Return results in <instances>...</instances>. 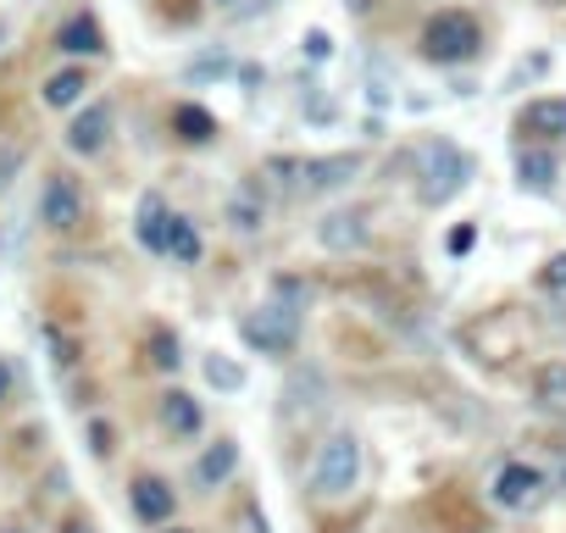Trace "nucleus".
<instances>
[{
	"mask_svg": "<svg viewBox=\"0 0 566 533\" xmlns=\"http://www.w3.org/2000/svg\"><path fill=\"white\" fill-rule=\"evenodd\" d=\"M467 178H472V161L461 156L455 139H428V145L417 150V195H422V206L455 200V195L467 189Z\"/></svg>",
	"mask_w": 566,
	"mask_h": 533,
	"instance_id": "obj_1",
	"label": "nucleus"
},
{
	"mask_svg": "<svg viewBox=\"0 0 566 533\" xmlns=\"http://www.w3.org/2000/svg\"><path fill=\"white\" fill-rule=\"evenodd\" d=\"M478 51H483V29H478V18H467V12H439V18L422 29V56L439 62V67H461V62H472Z\"/></svg>",
	"mask_w": 566,
	"mask_h": 533,
	"instance_id": "obj_2",
	"label": "nucleus"
},
{
	"mask_svg": "<svg viewBox=\"0 0 566 533\" xmlns=\"http://www.w3.org/2000/svg\"><path fill=\"white\" fill-rule=\"evenodd\" d=\"M356 483H361V439L356 433H328L323 450H317V467H312V489L323 500H345Z\"/></svg>",
	"mask_w": 566,
	"mask_h": 533,
	"instance_id": "obj_3",
	"label": "nucleus"
},
{
	"mask_svg": "<svg viewBox=\"0 0 566 533\" xmlns=\"http://www.w3.org/2000/svg\"><path fill=\"white\" fill-rule=\"evenodd\" d=\"M239 334H244V345L261 351V356H290L295 339H301V312H295L290 301H266L261 312H250V317L239 323Z\"/></svg>",
	"mask_w": 566,
	"mask_h": 533,
	"instance_id": "obj_4",
	"label": "nucleus"
},
{
	"mask_svg": "<svg viewBox=\"0 0 566 533\" xmlns=\"http://www.w3.org/2000/svg\"><path fill=\"white\" fill-rule=\"evenodd\" d=\"M40 222H45V228H56V233H67V228H78V222H84V189H78V178H73V173H51V178H45Z\"/></svg>",
	"mask_w": 566,
	"mask_h": 533,
	"instance_id": "obj_5",
	"label": "nucleus"
},
{
	"mask_svg": "<svg viewBox=\"0 0 566 533\" xmlns=\"http://www.w3.org/2000/svg\"><path fill=\"white\" fill-rule=\"evenodd\" d=\"M544 500V472L538 467H527V461H505L500 472H494V505H505V511H527V505H538Z\"/></svg>",
	"mask_w": 566,
	"mask_h": 533,
	"instance_id": "obj_6",
	"label": "nucleus"
},
{
	"mask_svg": "<svg viewBox=\"0 0 566 533\" xmlns=\"http://www.w3.org/2000/svg\"><path fill=\"white\" fill-rule=\"evenodd\" d=\"M295 173V184L306 189V195H323V189H339V184H350L356 173H361V156H312V161H283Z\"/></svg>",
	"mask_w": 566,
	"mask_h": 533,
	"instance_id": "obj_7",
	"label": "nucleus"
},
{
	"mask_svg": "<svg viewBox=\"0 0 566 533\" xmlns=\"http://www.w3.org/2000/svg\"><path fill=\"white\" fill-rule=\"evenodd\" d=\"M106 139H112V106H84L78 117H73V128H67V150L73 156H101L106 150Z\"/></svg>",
	"mask_w": 566,
	"mask_h": 533,
	"instance_id": "obj_8",
	"label": "nucleus"
},
{
	"mask_svg": "<svg viewBox=\"0 0 566 533\" xmlns=\"http://www.w3.org/2000/svg\"><path fill=\"white\" fill-rule=\"evenodd\" d=\"M128 500H134V516H139V522H167V516L178 511V494H172V483H167V478H156V472L134 478Z\"/></svg>",
	"mask_w": 566,
	"mask_h": 533,
	"instance_id": "obj_9",
	"label": "nucleus"
},
{
	"mask_svg": "<svg viewBox=\"0 0 566 533\" xmlns=\"http://www.w3.org/2000/svg\"><path fill=\"white\" fill-rule=\"evenodd\" d=\"M516 134H533V139H566V101H555V95H544V101H527L522 112H516Z\"/></svg>",
	"mask_w": 566,
	"mask_h": 533,
	"instance_id": "obj_10",
	"label": "nucleus"
},
{
	"mask_svg": "<svg viewBox=\"0 0 566 533\" xmlns=\"http://www.w3.org/2000/svg\"><path fill=\"white\" fill-rule=\"evenodd\" d=\"M317 239L328 244V250H361L367 244V211H328L323 222H317Z\"/></svg>",
	"mask_w": 566,
	"mask_h": 533,
	"instance_id": "obj_11",
	"label": "nucleus"
},
{
	"mask_svg": "<svg viewBox=\"0 0 566 533\" xmlns=\"http://www.w3.org/2000/svg\"><path fill=\"white\" fill-rule=\"evenodd\" d=\"M56 51H67V56H106V34H101V23L90 12H78V18H67L56 29Z\"/></svg>",
	"mask_w": 566,
	"mask_h": 533,
	"instance_id": "obj_12",
	"label": "nucleus"
},
{
	"mask_svg": "<svg viewBox=\"0 0 566 533\" xmlns=\"http://www.w3.org/2000/svg\"><path fill=\"white\" fill-rule=\"evenodd\" d=\"M555 173H560V167H555L549 150H538V145H522V150H516V184H522V189L549 195V189H555Z\"/></svg>",
	"mask_w": 566,
	"mask_h": 533,
	"instance_id": "obj_13",
	"label": "nucleus"
},
{
	"mask_svg": "<svg viewBox=\"0 0 566 533\" xmlns=\"http://www.w3.org/2000/svg\"><path fill=\"white\" fill-rule=\"evenodd\" d=\"M167 233H172L167 200H161V195H145V200H139V244L156 250V255H167Z\"/></svg>",
	"mask_w": 566,
	"mask_h": 533,
	"instance_id": "obj_14",
	"label": "nucleus"
},
{
	"mask_svg": "<svg viewBox=\"0 0 566 533\" xmlns=\"http://www.w3.org/2000/svg\"><path fill=\"white\" fill-rule=\"evenodd\" d=\"M233 467H239V445H233V439H217V445L195 461V483H200V489H222V483L233 478Z\"/></svg>",
	"mask_w": 566,
	"mask_h": 533,
	"instance_id": "obj_15",
	"label": "nucleus"
},
{
	"mask_svg": "<svg viewBox=\"0 0 566 533\" xmlns=\"http://www.w3.org/2000/svg\"><path fill=\"white\" fill-rule=\"evenodd\" d=\"M161 428L178 433V439H195V433H200V400L184 395V389L161 395Z\"/></svg>",
	"mask_w": 566,
	"mask_h": 533,
	"instance_id": "obj_16",
	"label": "nucleus"
},
{
	"mask_svg": "<svg viewBox=\"0 0 566 533\" xmlns=\"http://www.w3.org/2000/svg\"><path fill=\"white\" fill-rule=\"evenodd\" d=\"M172 134H178L184 145H211V139H217V117H211L206 106L184 101V106H172Z\"/></svg>",
	"mask_w": 566,
	"mask_h": 533,
	"instance_id": "obj_17",
	"label": "nucleus"
},
{
	"mask_svg": "<svg viewBox=\"0 0 566 533\" xmlns=\"http://www.w3.org/2000/svg\"><path fill=\"white\" fill-rule=\"evenodd\" d=\"M84 90H90V79H84V67H62V73H51L45 79V106H78L84 101Z\"/></svg>",
	"mask_w": 566,
	"mask_h": 533,
	"instance_id": "obj_18",
	"label": "nucleus"
},
{
	"mask_svg": "<svg viewBox=\"0 0 566 533\" xmlns=\"http://www.w3.org/2000/svg\"><path fill=\"white\" fill-rule=\"evenodd\" d=\"M533 395L544 411H566V362H544L533 378Z\"/></svg>",
	"mask_w": 566,
	"mask_h": 533,
	"instance_id": "obj_19",
	"label": "nucleus"
},
{
	"mask_svg": "<svg viewBox=\"0 0 566 533\" xmlns=\"http://www.w3.org/2000/svg\"><path fill=\"white\" fill-rule=\"evenodd\" d=\"M261 211H266V206H261V189H255V184H244V189L233 195V206H228V217H233L239 233H255V228H261Z\"/></svg>",
	"mask_w": 566,
	"mask_h": 533,
	"instance_id": "obj_20",
	"label": "nucleus"
},
{
	"mask_svg": "<svg viewBox=\"0 0 566 533\" xmlns=\"http://www.w3.org/2000/svg\"><path fill=\"white\" fill-rule=\"evenodd\" d=\"M167 255H172V261H184V266H195V261H200V233H195V222H189V217H172Z\"/></svg>",
	"mask_w": 566,
	"mask_h": 533,
	"instance_id": "obj_21",
	"label": "nucleus"
},
{
	"mask_svg": "<svg viewBox=\"0 0 566 533\" xmlns=\"http://www.w3.org/2000/svg\"><path fill=\"white\" fill-rule=\"evenodd\" d=\"M206 384L222 389V395H239V389H244V367L228 362V356H206Z\"/></svg>",
	"mask_w": 566,
	"mask_h": 533,
	"instance_id": "obj_22",
	"label": "nucleus"
},
{
	"mask_svg": "<svg viewBox=\"0 0 566 533\" xmlns=\"http://www.w3.org/2000/svg\"><path fill=\"white\" fill-rule=\"evenodd\" d=\"M150 362H156L161 373H172V367L184 362V356H178V339H172L167 328H156V334H150Z\"/></svg>",
	"mask_w": 566,
	"mask_h": 533,
	"instance_id": "obj_23",
	"label": "nucleus"
},
{
	"mask_svg": "<svg viewBox=\"0 0 566 533\" xmlns=\"http://www.w3.org/2000/svg\"><path fill=\"white\" fill-rule=\"evenodd\" d=\"M538 284H544V290H566V250L549 255V261L538 266Z\"/></svg>",
	"mask_w": 566,
	"mask_h": 533,
	"instance_id": "obj_24",
	"label": "nucleus"
},
{
	"mask_svg": "<svg viewBox=\"0 0 566 533\" xmlns=\"http://www.w3.org/2000/svg\"><path fill=\"white\" fill-rule=\"evenodd\" d=\"M306 56H312V62H328V56H334V40H328L323 29H312V34H306Z\"/></svg>",
	"mask_w": 566,
	"mask_h": 533,
	"instance_id": "obj_25",
	"label": "nucleus"
},
{
	"mask_svg": "<svg viewBox=\"0 0 566 533\" xmlns=\"http://www.w3.org/2000/svg\"><path fill=\"white\" fill-rule=\"evenodd\" d=\"M90 450L95 456H112V428L106 422H90Z\"/></svg>",
	"mask_w": 566,
	"mask_h": 533,
	"instance_id": "obj_26",
	"label": "nucleus"
},
{
	"mask_svg": "<svg viewBox=\"0 0 566 533\" xmlns=\"http://www.w3.org/2000/svg\"><path fill=\"white\" fill-rule=\"evenodd\" d=\"M472 244H478V228H455V233H450V250H455V255H467Z\"/></svg>",
	"mask_w": 566,
	"mask_h": 533,
	"instance_id": "obj_27",
	"label": "nucleus"
},
{
	"mask_svg": "<svg viewBox=\"0 0 566 533\" xmlns=\"http://www.w3.org/2000/svg\"><path fill=\"white\" fill-rule=\"evenodd\" d=\"M211 73H228V62H222V56H211V62H195V79H211Z\"/></svg>",
	"mask_w": 566,
	"mask_h": 533,
	"instance_id": "obj_28",
	"label": "nucleus"
},
{
	"mask_svg": "<svg viewBox=\"0 0 566 533\" xmlns=\"http://www.w3.org/2000/svg\"><path fill=\"white\" fill-rule=\"evenodd\" d=\"M7 395H12V367L0 362V400H7Z\"/></svg>",
	"mask_w": 566,
	"mask_h": 533,
	"instance_id": "obj_29",
	"label": "nucleus"
},
{
	"mask_svg": "<svg viewBox=\"0 0 566 533\" xmlns=\"http://www.w3.org/2000/svg\"><path fill=\"white\" fill-rule=\"evenodd\" d=\"M0 533H29V527H0Z\"/></svg>",
	"mask_w": 566,
	"mask_h": 533,
	"instance_id": "obj_30",
	"label": "nucleus"
},
{
	"mask_svg": "<svg viewBox=\"0 0 566 533\" xmlns=\"http://www.w3.org/2000/svg\"><path fill=\"white\" fill-rule=\"evenodd\" d=\"M62 533H90V527H62Z\"/></svg>",
	"mask_w": 566,
	"mask_h": 533,
	"instance_id": "obj_31",
	"label": "nucleus"
},
{
	"mask_svg": "<svg viewBox=\"0 0 566 533\" xmlns=\"http://www.w3.org/2000/svg\"><path fill=\"white\" fill-rule=\"evenodd\" d=\"M172 533H189V527H172Z\"/></svg>",
	"mask_w": 566,
	"mask_h": 533,
	"instance_id": "obj_32",
	"label": "nucleus"
}]
</instances>
